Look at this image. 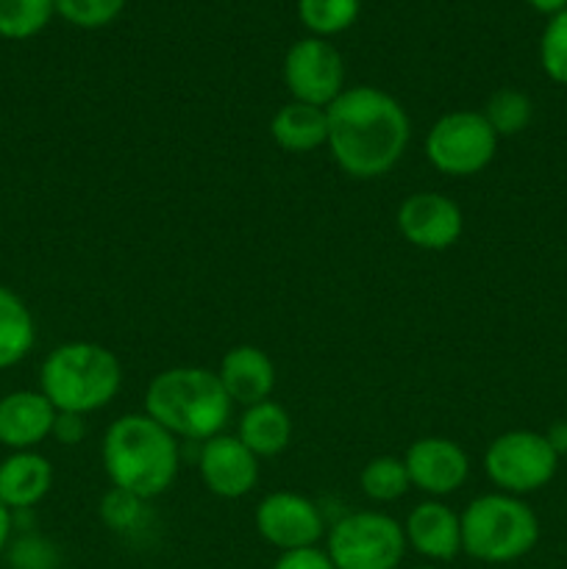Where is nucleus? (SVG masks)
<instances>
[{"mask_svg": "<svg viewBox=\"0 0 567 569\" xmlns=\"http://www.w3.org/2000/svg\"><path fill=\"white\" fill-rule=\"evenodd\" d=\"M11 569H56L59 567V553L48 539L37 533H26L9 548Z\"/></svg>", "mask_w": 567, "mask_h": 569, "instance_id": "cd10ccee", "label": "nucleus"}, {"mask_svg": "<svg viewBox=\"0 0 567 569\" xmlns=\"http://www.w3.org/2000/svg\"><path fill=\"white\" fill-rule=\"evenodd\" d=\"M411 487L406 465L395 456H378L370 465L361 470V492L378 503H389V500L404 498L406 489Z\"/></svg>", "mask_w": 567, "mask_h": 569, "instance_id": "4be33fe9", "label": "nucleus"}, {"mask_svg": "<svg viewBox=\"0 0 567 569\" xmlns=\"http://www.w3.org/2000/svg\"><path fill=\"white\" fill-rule=\"evenodd\" d=\"M328 148L348 176H387L406 153L411 128L404 106L376 87H350L326 109Z\"/></svg>", "mask_w": 567, "mask_h": 569, "instance_id": "f257e3e1", "label": "nucleus"}, {"mask_svg": "<svg viewBox=\"0 0 567 569\" xmlns=\"http://www.w3.org/2000/svg\"><path fill=\"white\" fill-rule=\"evenodd\" d=\"M526 3L543 11V14H559V11L567 9V0H526Z\"/></svg>", "mask_w": 567, "mask_h": 569, "instance_id": "473e14b6", "label": "nucleus"}, {"mask_svg": "<svg viewBox=\"0 0 567 569\" xmlns=\"http://www.w3.org/2000/svg\"><path fill=\"white\" fill-rule=\"evenodd\" d=\"M270 133L278 148L289 150V153H309L328 142V114L320 106L292 100L276 111Z\"/></svg>", "mask_w": 567, "mask_h": 569, "instance_id": "a211bd4d", "label": "nucleus"}, {"mask_svg": "<svg viewBox=\"0 0 567 569\" xmlns=\"http://www.w3.org/2000/svg\"><path fill=\"white\" fill-rule=\"evenodd\" d=\"M498 133L481 111H450L439 117L426 137V156L445 176H476L493 161Z\"/></svg>", "mask_w": 567, "mask_h": 569, "instance_id": "0eeeda50", "label": "nucleus"}, {"mask_svg": "<svg viewBox=\"0 0 567 569\" xmlns=\"http://www.w3.org/2000/svg\"><path fill=\"white\" fill-rule=\"evenodd\" d=\"M59 411L42 392L17 389L0 398V445L9 450H33L53 433Z\"/></svg>", "mask_w": 567, "mask_h": 569, "instance_id": "4468645a", "label": "nucleus"}, {"mask_svg": "<svg viewBox=\"0 0 567 569\" xmlns=\"http://www.w3.org/2000/svg\"><path fill=\"white\" fill-rule=\"evenodd\" d=\"M298 14L309 31L331 37L354 26L359 14V0H298Z\"/></svg>", "mask_w": 567, "mask_h": 569, "instance_id": "5701e85b", "label": "nucleus"}, {"mask_svg": "<svg viewBox=\"0 0 567 569\" xmlns=\"http://www.w3.org/2000/svg\"><path fill=\"white\" fill-rule=\"evenodd\" d=\"M484 117L498 137H515L531 122V100L517 89H500L489 98Z\"/></svg>", "mask_w": 567, "mask_h": 569, "instance_id": "b1692460", "label": "nucleus"}, {"mask_svg": "<svg viewBox=\"0 0 567 569\" xmlns=\"http://www.w3.org/2000/svg\"><path fill=\"white\" fill-rule=\"evenodd\" d=\"M231 398L217 372L203 367H172L159 372L145 392V415L172 437L206 442L231 420Z\"/></svg>", "mask_w": 567, "mask_h": 569, "instance_id": "f03ea898", "label": "nucleus"}, {"mask_svg": "<svg viewBox=\"0 0 567 569\" xmlns=\"http://www.w3.org/2000/svg\"><path fill=\"white\" fill-rule=\"evenodd\" d=\"M289 437H292L289 415L284 411V406L272 403V400L248 406L239 420V442L259 459L281 453L289 445Z\"/></svg>", "mask_w": 567, "mask_h": 569, "instance_id": "6ab92c4d", "label": "nucleus"}, {"mask_svg": "<svg viewBox=\"0 0 567 569\" xmlns=\"http://www.w3.org/2000/svg\"><path fill=\"white\" fill-rule=\"evenodd\" d=\"M404 550L406 533L392 517L356 511L331 528L326 553L334 569H395Z\"/></svg>", "mask_w": 567, "mask_h": 569, "instance_id": "423d86ee", "label": "nucleus"}, {"mask_svg": "<svg viewBox=\"0 0 567 569\" xmlns=\"http://www.w3.org/2000/svg\"><path fill=\"white\" fill-rule=\"evenodd\" d=\"M37 342V326L26 300L0 283V370L20 365Z\"/></svg>", "mask_w": 567, "mask_h": 569, "instance_id": "aec40b11", "label": "nucleus"}, {"mask_svg": "<svg viewBox=\"0 0 567 569\" xmlns=\"http://www.w3.org/2000/svg\"><path fill=\"white\" fill-rule=\"evenodd\" d=\"M272 569H334L328 553L317 548H300V550H287L281 553V559L272 565Z\"/></svg>", "mask_w": 567, "mask_h": 569, "instance_id": "c85d7f7f", "label": "nucleus"}, {"mask_svg": "<svg viewBox=\"0 0 567 569\" xmlns=\"http://www.w3.org/2000/svg\"><path fill=\"white\" fill-rule=\"evenodd\" d=\"M406 472H409L411 487L422 489V492L442 498V495L456 492L465 483L470 465H467V453L450 439L426 437L417 439L409 450H406Z\"/></svg>", "mask_w": 567, "mask_h": 569, "instance_id": "f8f14e48", "label": "nucleus"}, {"mask_svg": "<svg viewBox=\"0 0 567 569\" xmlns=\"http://www.w3.org/2000/svg\"><path fill=\"white\" fill-rule=\"evenodd\" d=\"M417 569H434V567H417Z\"/></svg>", "mask_w": 567, "mask_h": 569, "instance_id": "72a5a7b5", "label": "nucleus"}, {"mask_svg": "<svg viewBox=\"0 0 567 569\" xmlns=\"http://www.w3.org/2000/svg\"><path fill=\"white\" fill-rule=\"evenodd\" d=\"M539 522L523 500L484 495L461 515V550L487 565H506L537 545Z\"/></svg>", "mask_w": 567, "mask_h": 569, "instance_id": "39448f33", "label": "nucleus"}, {"mask_svg": "<svg viewBox=\"0 0 567 569\" xmlns=\"http://www.w3.org/2000/svg\"><path fill=\"white\" fill-rule=\"evenodd\" d=\"M56 11L67 22L78 28H100L109 26L122 11L126 0H53Z\"/></svg>", "mask_w": 567, "mask_h": 569, "instance_id": "393cba45", "label": "nucleus"}, {"mask_svg": "<svg viewBox=\"0 0 567 569\" xmlns=\"http://www.w3.org/2000/svg\"><path fill=\"white\" fill-rule=\"evenodd\" d=\"M404 533L406 542L426 559L448 561L461 550V517L437 500L417 506L406 520Z\"/></svg>", "mask_w": 567, "mask_h": 569, "instance_id": "f3484780", "label": "nucleus"}, {"mask_svg": "<svg viewBox=\"0 0 567 569\" xmlns=\"http://www.w3.org/2000/svg\"><path fill=\"white\" fill-rule=\"evenodd\" d=\"M53 487V467L33 450H17L0 461V503L9 511H28Z\"/></svg>", "mask_w": 567, "mask_h": 569, "instance_id": "dca6fc26", "label": "nucleus"}, {"mask_svg": "<svg viewBox=\"0 0 567 569\" xmlns=\"http://www.w3.org/2000/svg\"><path fill=\"white\" fill-rule=\"evenodd\" d=\"M284 81L295 100L328 109L345 92L342 59L326 39H300L284 59Z\"/></svg>", "mask_w": 567, "mask_h": 569, "instance_id": "1a4fd4ad", "label": "nucleus"}, {"mask_svg": "<svg viewBox=\"0 0 567 569\" xmlns=\"http://www.w3.org/2000/svg\"><path fill=\"white\" fill-rule=\"evenodd\" d=\"M53 11V0H0V37L14 42L37 37Z\"/></svg>", "mask_w": 567, "mask_h": 569, "instance_id": "412c9836", "label": "nucleus"}, {"mask_svg": "<svg viewBox=\"0 0 567 569\" xmlns=\"http://www.w3.org/2000/svg\"><path fill=\"white\" fill-rule=\"evenodd\" d=\"M539 59H543L545 72L556 83H567V9L554 14V20L545 28Z\"/></svg>", "mask_w": 567, "mask_h": 569, "instance_id": "a878e982", "label": "nucleus"}, {"mask_svg": "<svg viewBox=\"0 0 567 569\" xmlns=\"http://www.w3.org/2000/svg\"><path fill=\"white\" fill-rule=\"evenodd\" d=\"M53 437L64 445H76L83 437V417L81 415H56Z\"/></svg>", "mask_w": 567, "mask_h": 569, "instance_id": "c756f323", "label": "nucleus"}, {"mask_svg": "<svg viewBox=\"0 0 567 569\" xmlns=\"http://www.w3.org/2000/svg\"><path fill=\"white\" fill-rule=\"evenodd\" d=\"M398 228L415 248L445 250L461 237L465 217L450 198L439 192L409 194L398 209Z\"/></svg>", "mask_w": 567, "mask_h": 569, "instance_id": "9b49d317", "label": "nucleus"}, {"mask_svg": "<svg viewBox=\"0 0 567 569\" xmlns=\"http://www.w3.org/2000/svg\"><path fill=\"white\" fill-rule=\"evenodd\" d=\"M556 450L539 433L509 431L495 439L484 456V467L493 483L515 495L543 489L556 472Z\"/></svg>", "mask_w": 567, "mask_h": 569, "instance_id": "6e6552de", "label": "nucleus"}, {"mask_svg": "<svg viewBox=\"0 0 567 569\" xmlns=\"http://www.w3.org/2000/svg\"><path fill=\"white\" fill-rule=\"evenodd\" d=\"M550 442V448L556 450V456L559 453H567V422H556L554 428L548 431V437H545Z\"/></svg>", "mask_w": 567, "mask_h": 569, "instance_id": "7c9ffc66", "label": "nucleus"}, {"mask_svg": "<svg viewBox=\"0 0 567 569\" xmlns=\"http://www.w3.org/2000/svg\"><path fill=\"white\" fill-rule=\"evenodd\" d=\"M256 528L278 550L315 548L326 531L320 509L311 500L292 492L267 495L256 509Z\"/></svg>", "mask_w": 567, "mask_h": 569, "instance_id": "9d476101", "label": "nucleus"}, {"mask_svg": "<svg viewBox=\"0 0 567 569\" xmlns=\"http://www.w3.org/2000/svg\"><path fill=\"white\" fill-rule=\"evenodd\" d=\"M11 531H14V511H9L3 503H0V550L9 545Z\"/></svg>", "mask_w": 567, "mask_h": 569, "instance_id": "2f4dec72", "label": "nucleus"}, {"mask_svg": "<svg viewBox=\"0 0 567 569\" xmlns=\"http://www.w3.org/2000/svg\"><path fill=\"white\" fill-rule=\"evenodd\" d=\"M217 378H220L231 403L248 409V406L270 398L272 387H276V367L265 350L253 348V345H237L222 356Z\"/></svg>", "mask_w": 567, "mask_h": 569, "instance_id": "2eb2a0df", "label": "nucleus"}, {"mask_svg": "<svg viewBox=\"0 0 567 569\" xmlns=\"http://www.w3.org/2000/svg\"><path fill=\"white\" fill-rule=\"evenodd\" d=\"M103 467L117 489L148 500L167 492L178 476V442L148 415L120 417L103 439Z\"/></svg>", "mask_w": 567, "mask_h": 569, "instance_id": "7ed1b4c3", "label": "nucleus"}, {"mask_svg": "<svg viewBox=\"0 0 567 569\" xmlns=\"http://www.w3.org/2000/svg\"><path fill=\"white\" fill-rule=\"evenodd\" d=\"M122 370L111 350L94 342L59 345L44 359L39 392L61 415H89L103 409L120 392Z\"/></svg>", "mask_w": 567, "mask_h": 569, "instance_id": "20e7f679", "label": "nucleus"}, {"mask_svg": "<svg viewBox=\"0 0 567 569\" xmlns=\"http://www.w3.org/2000/svg\"><path fill=\"white\" fill-rule=\"evenodd\" d=\"M103 520L106 526H111L115 531H137L139 522L145 520V509H142V498L131 492H122V489H111L109 495L103 498Z\"/></svg>", "mask_w": 567, "mask_h": 569, "instance_id": "bb28decb", "label": "nucleus"}, {"mask_svg": "<svg viewBox=\"0 0 567 569\" xmlns=\"http://www.w3.org/2000/svg\"><path fill=\"white\" fill-rule=\"evenodd\" d=\"M200 476L220 498H242L259 481V456L250 453L239 437L217 433L200 448Z\"/></svg>", "mask_w": 567, "mask_h": 569, "instance_id": "ddd939ff", "label": "nucleus"}]
</instances>
